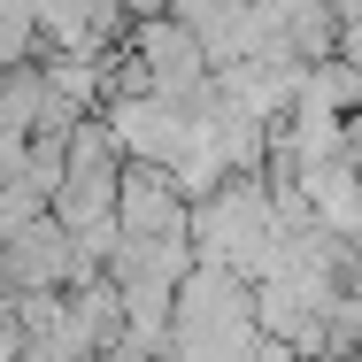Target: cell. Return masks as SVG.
Returning <instances> with one entry per match:
<instances>
[{
    "label": "cell",
    "mask_w": 362,
    "mask_h": 362,
    "mask_svg": "<svg viewBox=\"0 0 362 362\" xmlns=\"http://www.w3.org/2000/svg\"><path fill=\"white\" fill-rule=\"evenodd\" d=\"M100 132L116 146V162H146V170H177L193 154V100H100Z\"/></svg>",
    "instance_id": "obj_1"
},
{
    "label": "cell",
    "mask_w": 362,
    "mask_h": 362,
    "mask_svg": "<svg viewBox=\"0 0 362 362\" xmlns=\"http://www.w3.org/2000/svg\"><path fill=\"white\" fill-rule=\"evenodd\" d=\"M116 231L124 239H185V201H177V185L162 177V170H146V162H124L116 170Z\"/></svg>",
    "instance_id": "obj_2"
},
{
    "label": "cell",
    "mask_w": 362,
    "mask_h": 362,
    "mask_svg": "<svg viewBox=\"0 0 362 362\" xmlns=\"http://www.w3.org/2000/svg\"><path fill=\"white\" fill-rule=\"evenodd\" d=\"M124 31H132L124 8H70V0L31 8V39H39V54H85V62H100V54L124 47Z\"/></svg>",
    "instance_id": "obj_3"
}]
</instances>
